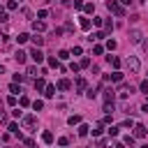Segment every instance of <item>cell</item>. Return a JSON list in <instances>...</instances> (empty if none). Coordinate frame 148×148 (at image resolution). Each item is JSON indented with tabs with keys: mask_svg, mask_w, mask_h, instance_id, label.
Instances as JSON below:
<instances>
[{
	"mask_svg": "<svg viewBox=\"0 0 148 148\" xmlns=\"http://www.w3.org/2000/svg\"><path fill=\"white\" fill-rule=\"evenodd\" d=\"M125 67L130 69V74H136V72L141 69V62H139V58H136V56H130V58L125 60Z\"/></svg>",
	"mask_w": 148,
	"mask_h": 148,
	"instance_id": "cell-1",
	"label": "cell"
},
{
	"mask_svg": "<svg viewBox=\"0 0 148 148\" xmlns=\"http://www.w3.org/2000/svg\"><path fill=\"white\" fill-rule=\"evenodd\" d=\"M106 7H109V12H113L116 16H125V7H123L120 2H116V0H109V2H106Z\"/></svg>",
	"mask_w": 148,
	"mask_h": 148,
	"instance_id": "cell-2",
	"label": "cell"
},
{
	"mask_svg": "<svg viewBox=\"0 0 148 148\" xmlns=\"http://www.w3.org/2000/svg\"><path fill=\"white\" fill-rule=\"evenodd\" d=\"M28 56H30V58H32V60H35L37 65H39V62H44V53L39 51V46H35V49H32V51H30Z\"/></svg>",
	"mask_w": 148,
	"mask_h": 148,
	"instance_id": "cell-3",
	"label": "cell"
},
{
	"mask_svg": "<svg viewBox=\"0 0 148 148\" xmlns=\"http://www.w3.org/2000/svg\"><path fill=\"white\" fill-rule=\"evenodd\" d=\"M23 125H25V127H35V125H37V118H35L32 113H28V116H23Z\"/></svg>",
	"mask_w": 148,
	"mask_h": 148,
	"instance_id": "cell-4",
	"label": "cell"
},
{
	"mask_svg": "<svg viewBox=\"0 0 148 148\" xmlns=\"http://www.w3.org/2000/svg\"><path fill=\"white\" fill-rule=\"evenodd\" d=\"M141 37H143V35H141V30H132V32H130V42H132V44H139V42H141Z\"/></svg>",
	"mask_w": 148,
	"mask_h": 148,
	"instance_id": "cell-5",
	"label": "cell"
},
{
	"mask_svg": "<svg viewBox=\"0 0 148 148\" xmlns=\"http://www.w3.org/2000/svg\"><path fill=\"white\" fill-rule=\"evenodd\" d=\"M14 60H16V62H21V65H23V62H25V60H28V53H25V51H21V49H18V51H16V53H14Z\"/></svg>",
	"mask_w": 148,
	"mask_h": 148,
	"instance_id": "cell-6",
	"label": "cell"
},
{
	"mask_svg": "<svg viewBox=\"0 0 148 148\" xmlns=\"http://www.w3.org/2000/svg\"><path fill=\"white\" fill-rule=\"evenodd\" d=\"M113 99H116L113 90H111V88H106V90H104V104H113Z\"/></svg>",
	"mask_w": 148,
	"mask_h": 148,
	"instance_id": "cell-7",
	"label": "cell"
},
{
	"mask_svg": "<svg viewBox=\"0 0 148 148\" xmlns=\"http://www.w3.org/2000/svg\"><path fill=\"white\" fill-rule=\"evenodd\" d=\"M86 88H88V81H86L83 76H79V79H76V90H79V92H83Z\"/></svg>",
	"mask_w": 148,
	"mask_h": 148,
	"instance_id": "cell-8",
	"label": "cell"
},
{
	"mask_svg": "<svg viewBox=\"0 0 148 148\" xmlns=\"http://www.w3.org/2000/svg\"><path fill=\"white\" fill-rule=\"evenodd\" d=\"M134 136H136V139H143V136H146V127H143V125H134Z\"/></svg>",
	"mask_w": 148,
	"mask_h": 148,
	"instance_id": "cell-9",
	"label": "cell"
},
{
	"mask_svg": "<svg viewBox=\"0 0 148 148\" xmlns=\"http://www.w3.org/2000/svg\"><path fill=\"white\" fill-rule=\"evenodd\" d=\"M109 81H113V83H120V81H123V72H118V69H116L113 74H109Z\"/></svg>",
	"mask_w": 148,
	"mask_h": 148,
	"instance_id": "cell-10",
	"label": "cell"
},
{
	"mask_svg": "<svg viewBox=\"0 0 148 148\" xmlns=\"http://www.w3.org/2000/svg\"><path fill=\"white\" fill-rule=\"evenodd\" d=\"M44 88H46V81H44L42 76H37V79H35V90H44Z\"/></svg>",
	"mask_w": 148,
	"mask_h": 148,
	"instance_id": "cell-11",
	"label": "cell"
},
{
	"mask_svg": "<svg viewBox=\"0 0 148 148\" xmlns=\"http://www.w3.org/2000/svg\"><path fill=\"white\" fill-rule=\"evenodd\" d=\"M69 88H72V83H69L67 79H60V81H58V90H69Z\"/></svg>",
	"mask_w": 148,
	"mask_h": 148,
	"instance_id": "cell-12",
	"label": "cell"
},
{
	"mask_svg": "<svg viewBox=\"0 0 148 148\" xmlns=\"http://www.w3.org/2000/svg\"><path fill=\"white\" fill-rule=\"evenodd\" d=\"M7 130H9L12 134H16V136L21 139V132H18V125H16V123H7Z\"/></svg>",
	"mask_w": 148,
	"mask_h": 148,
	"instance_id": "cell-13",
	"label": "cell"
},
{
	"mask_svg": "<svg viewBox=\"0 0 148 148\" xmlns=\"http://www.w3.org/2000/svg\"><path fill=\"white\" fill-rule=\"evenodd\" d=\"M88 132H90V127H88L86 123H79V136H86Z\"/></svg>",
	"mask_w": 148,
	"mask_h": 148,
	"instance_id": "cell-14",
	"label": "cell"
},
{
	"mask_svg": "<svg viewBox=\"0 0 148 148\" xmlns=\"http://www.w3.org/2000/svg\"><path fill=\"white\" fill-rule=\"evenodd\" d=\"M44 28H46V25H44V21H35V23H32V30H35V32H42Z\"/></svg>",
	"mask_w": 148,
	"mask_h": 148,
	"instance_id": "cell-15",
	"label": "cell"
},
{
	"mask_svg": "<svg viewBox=\"0 0 148 148\" xmlns=\"http://www.w3.org/2000/svg\"><path fill=\"white\" fill-rule=\"evenodd\" d=\"M30 39H32V44H35V46H42V44H44V37H42V35H32Z\"/></svg>",
	"mask_w": 148,
	"mask_h": 148,
	"instance_id": "cell-16",
	"label": "cell"
},
{
	"mask_svg": "<svg viewBox=\"0 0 148 148\" xmlns=\"http://www.w3.org/2000/svg\"><path fill=\"white\" fill-rule=\"evenodd\" d=\"M109 62H111V67H113V69H118V67H120V58H116V56H109Z\"/></svg>",
	"mask_w": 148,
	"mask_h": 148,
	"instance_id": "cell-17",
	"label": "cell"
},
{
	"mask_svg": "<svg viewBox=\"0 0 148 148\" xmlns=\"http://www.w3.org/2000/svg\"><path fill=\"white\" fill-rule=\"evenodd\" d=\"M44 95H46V97H53V95H56V86H51V83H49V86L44 88Z\"/></svg>",
	"mask_w": 148,
	"mask_h": 148,
	"instance_id": "cell-18",
	"label": "cell"
},
{
	"mask_svg": "<svg viewBox=\"0 0 148 148\" xmlns=\"http://www.w3.org/2000/svg\"><path fill=\"white\" fill-rule=\"evenodd\" d=\"M90 25H92V23H90V18L81 16V28H83V30H90Z\"/></svg>",
	"mask_w": 148,
	"mask_h": 148,
	"instance_id": "cell-19",
	"label": "cell"
},
{
	"mask_svg": "<svg viewBox=\"0 0 148 148\" xmlns=\"http://www.w3.org/2000/svg\"><path fill=\"white\" fill-rule=\"evenodd\" d=\"M28 39H30V35H28V32H21V35L16 37V42H18V44H25Z\"/></svg>",
	"mask_w": 148,
	"mask_h": 148,
	"instance_id": "cell-20",
	"label": "cell"
},
{
	"mask_svg": "<svg viewBox=\"0 0 148 148\" xmlns=\"http://www.w3.org/2000/svg\"><path fill=\"white\" fill-rule=\"evenodd\" d=\"M42 141H44V143H51V141H53V134H51V132H42Z\"/></svg>",
	"mask_w": 148,
	"mask_h": 148,
	"instance_id": "cell-21",
	"label": "cell"
},
{
	"mask_svg": "<svg viewBox=\"0 0 148 148\" xmlns=\"http://www.w3.org/2000/svg\"><path fill=\"white\" fill-rule=\"evenodd\" d=\"M32 109H35V111H42V109H44V102H42V99H35V102H32Z\"/></svg>",
	"mask_w": 148,
	"mask_h": 148,
	"instance_id": "cell-22",
	"label": "cell"
},
{
	"mask_svg": "<svg viewBox=\"0 0 148 148\" xmlns=\"http://www.w3.org/2000/svg\"><path fill=\"white\" fill-rule=\"evenodd\" d=\"M67 123H69V125H79V123H81V116H69Z\"/></svg>",
	"mask_w": 148,
	"mask_h": 148,
	"instance_id": "cell-23",
	"label": "cell"
},
{
	"mask_svg": "<svg viewBox=\"0 0 148 148\" xmlns=\"http://www.w3.org/2000/svg\"><path fill=\"white\" fill-rule=\"evenodd\" d=\"M92 53H95V56H102V53H104V46L95 44V46H92Z\"/></svg>",
	"mask_w": 148,
	"mask_h": 148,
	"instance_id": "cell-24",
	"label": "cell"
},
{
	"mask_svg": "<svg viewBox=\"0 0 148 148\" xmlns=\"http://www.w3.org/2000/svg\"><path fill=\"white\" fill-rule=\"evenodd\" d=\"M67 58H69V51H65V49L58 51V60H67Z\"/></svg>",
	"mask_w": 148,
	"mask_h": 148,
	"instance_id": "cell-25",
	"label": "cell"
},
{
	"mask_svg": "<svg viewBox=\"0 0 148 148\" xmlns=\"http://www.w3.org/2000/svg\"><path fill=\"white\" fill-rule=\"evenodd\" d=\"M118 130H120V127H116V125H111V127H109L106 132H109V136H118Z\"/></svg>",
	"mask_w": 148,
	"mask_h": 148,
	"instance_id": "cell-26",
	"label": "cell"
},
{
	"mask_svg": "<svg viewBox=\"0 0 148 148\" xmlns=\"http://www.w3.org/2000/svg\"><path fill=\"white\" fill-rule=\"evenodd\" d=\"M83 12H86V14H92V12H95V7H92V2H88V5H83Z\"/></svg>",
	"mask_w": 148,
	"mask_h": 148,
	"instance_id": "cell-27",
	"label": "cell"
},
{
	"mask_svg": "<svg viewBox=\"0 0 148 148\" xmlns=\"http://www.w3.org/2000/svg\"><path fill=\"white\" fill-rule=\"evenodd\" d=\"M111 30H113V23H111V21H104V32H106V35H109V32H111Z\"/></svg>",
	"mask_w": 148,
	"mask_h": 148,
	"instance_id": "cell-28",
	"label": "cell"
},
{
	"mask_svg": "<svg viewBox=\"0 0 148 148\" xmlns=\"http://www.w3.org/2000/svg\"><path fill=\"white\" fill-rule=\"evenodd\" d=\"M9 90H12L14 95H18V92H21V86H18V83H12V86H9Z\"/></svg>",
	"mask_w": 148,
	"mask_h": 148,
	"instance_id": "cell-29",
	"label": "cell"
},
{
	"mask_svg": "<svg viewBox=\"0 0 148 148\" xmlns=\"http://www.w3.org/2000/svg\"><path fill=\"white\" fill-rule=\"evenodd\" d=\"M9 21V16H7V12L5 9H0V23H7Z\"/></svg>",
	"mask_w": 148,
	"mask_h": 148,
	"instance_id": "cell-30",
	"label": "cell"
},
{
	"mask_svg": "<svg viewBox=\"0 0 148 148\" xmlns=\"http://www.w3.org/2000/svg\"><path fill=\"white\" fill-rule=\"evenodd\" d=\"M106 49L113 51V49H116V39H106Z\"/></svg>",
	"mask_w": 148,
	"mask_h": 148,
	"instance_id": "cell-31",
	"label": "cell"
},
{
	"mask_svg": "<svg viewBox=\"0 0 148 148\" xmlns=\"http://www.w3.org/2000/svg\"><path fill=\"white\" fill-rule=\"evenodd\" d=\"M23 81H25L23 74H14V83H23Z\"/></svg>",
	"mask_w": 148,
	"mask_h": 148,
	"instance_id": "cell-32",
	"label": "cell"
},
{
	"mask_svg": "<svg viewBox=\"0 0 148 148\" xmlns=\"http://www.w3.org/2000/svg\"><path fill=\"white\" fill-rule=\"evenodd\" d=\"M18 104H21V106H30V99H28V97H25V95H23V97H21V99H18Z\"/></svg>",
	"mask_w": 148,
	"mask_h": 148,
	"instance_id": "cell-33",
	"label": "cell"
},
{
	"mask_svg": "<svg viewBox=\"0 0 148 148\" xmlns=\"http://www.w3.org/2000/svg\"><path fill=\"white\" fill-rule=\"evenodd\" d=\"M139 90H141V92H148V79H146V81H141V86H139Z\"/></svg>",
	"mask_w": 148,
	"mask_h": 148,
	"instance_id": "cell-34",
	"label": "cell"
},
{
	"mask_svg": "<svg viewBox=\"0 0 148 148\" xmlns=\"http://www.w3.org/2000/svg\"><path fill=\"white\" fill-rule=\"evenodd\" d=\"M16 7H18L16 0H9V2H7V9H16Z\"/></svg>",
	"mask_w": 148,
	"mask_h": 148,
	"instance_id": "cell-35",
	"label": "cell"
},
{
	"mask_svg": "<svg viewBox=\"0 0 148 148\" xmlns=\"http://www.w3.org/2000/svg\"><path fill=\"white\" fill-rule=\"evenodd\" d=\"M49 65H51V67H60V62H58V58H49Z\"/></svg>",
	"mask_w": 148,
	"mask_h": 148,
	"instance_id": "cell-36",
	"label": "cell"
},
{
	"mask_svg": "<svg viewBox=\"0 0 148 148\" xmlns=\"http://www.w3.org/2000/svg\"><path fill=\"white\" fill-rule=\"evenodd\" d=\"M69 69H72V72H74V74H76V72H79V69H81V65H79V62H72V65H69Z\"/></svg>",
	"mask_w": 148,
	"mask_h": 148,
	"instance_id": "cell-37",
	"label": "cell"
},
{
	"mask_svg": "<svg viewBox=\"0 0 148 148\" xmlns=\"http://www.w3.org/2000/svg\"><path fill=\"white\" fill-rule=\"evenodd\" d=\"M28 74H30V76H37V67L30 65V67H28Z\"/></svg>",
	"mask_w": 148,
	"mask_h": 148,
	"instance_id": "cell-38",
	"label": "cell"
},
{
	"mask_svg": "<svg viewBox=\"0 0 148 148\" xmlns=\"http://www.w3.org/2000/svg\"><path fill=\"white\" fill-rule=\"evenodd\" d=\"M86 95L92 99V97H97V90H95V88H88V92H86Z\"/></svg>",
	"mask_w": 148,
	"mask_h": 148,
	"instance_id": "cell-39",
	"label": "cell"
},
{
	"mask_svg": "<svg viewBox=\"0 0 148 148\" xmlns=\"http://www.w3.org/2000/svg\"><path fill=\"white\" fill-rule=\"evenodd\" d=\"M37 16H39V18H46V16H49V12H46V9H39V12H37Z\"/></svg>",
	"mask_w": 148,
	"mask_h": 148,
	"instance_id": "cell-40",
	"label": "cell"
},
{
	"mask_svg": "<svg viewBox=\"0 0 148 148\" xmlns=\"http://www.w3.org/2000/svg\"><path fill=\"white\" fill-rule=\"evenodd\" d=\"M99 134H102V125H97V127L92 130V136H99Z\"/></svg>",
	"mask_w": 148,
	"mask_h": 148,
	"instance_id": "cell-41",
	"label": "cell"
},
{
	"mask_svg": "<svg viewBox=\"0 0 148 148\" xmlns=\"http://www.w3.org/2000/svg\"><path fill=\"white\" fill-rule=\"evenodd\" d=\"M125 143H127V146H132V143H134V136H132V134H127V136H125Z\"/></svg>",
	"mask_w": 148,
	"mask_h": 148,
	"instance_id": "cell-42",
	"label": "cell"
},
{
	"mask_svg": "<svg viewBox=\"0 0 148 148\" xmlns=\"http://www.w3.org/2000/svg\"><path fill=\"white\" fill-rule=\"evenodd\" d=\"M58 143H60V146H67V143H69V139H67V136H60V139H58Z\"/></svg>",
	"mask_w": 148,
	"mask_h": 148,
	"instance_id": "cell-43",
	"label": "cell"
},
{
	"mask_svg": "<svg viewBox=\"0 0 148 148\" xmlns=\"http://www.w3.org/2000/svg\"><path fill=\"white\" fill-rule=\"evenodd\" d=\"M74 9H83V0H74Z\"/></svg>",
	"mask_w": 148,
	"mask_h": 148,
	"instance_id": "cell-44",
	"label": "cell"
},
{
	"mask_svg": "<svg viewBox=\"0 0 148 148\" xmlns=\"http://www.w3.org/2000/svg\"><path fill=\"white\" fill-rule=\"evenodd\" d=\"M92 23H95V25H102V23H104V18H99V16H95V18H92Z\"/></svg>",
	"mask_w": 148,
	"mask_h": 148,
	"instance_id": "cell-45",
	"label": "cell"
},
{
	"mask_svg": "<svg viewBox=\"0 0 148 148\" xmlns=\"http://www.w3.org/2000/svg\"><path fill=\"white\" fill-rule=\"evenodd\" d=\"M72 56H81V46H74L72 49Z\"/></svg>",
	"mask_w": 148,
	"mask_h": 148,
	"instance_id": "cell-46",
	"label": "cell"
},
{
	"mask_svg": "<svg viewBox=\"0 0 148 148\" xmlns=\"http://www.w3.org/2000/svg\"><path fill=\"white\" fill-rule=\"evenodd\" d=\"M79 65H81V67H88V65H90V58H83V60H81Z\"/></svg>",
	"mask_w": 148,
	"mask_h": 148,
	"instance_id": "cell-47",
	"label": "cell"
},
{
	"mask_svg": "<svg viewBox=\"0 0 148 148\" xmlns=\"http://www.w3.org/2000/svg\"><path fill=\"white\" fill-rule=\"evenodd\" d=\"M7 104H9V106H14V104H16V97H14V95H12V97H7Z\"/></svg>",
	"mask_w": 148,
	"mask_h": 148,
	"instance_id": "cell-48",
	"label": "cell"
},
{
	"mask_svg": "<svg viewBox=\"0 0 148 148\" xmlns=\"http://www.w3.org/2000/svg\"><path fill=\"white\" fill-rule=\"evenodd\" d=\"M104 111L106 113H113V104H104Z\"/></svg>",
	"mask_w": 148,
	"mask_h": 148,
	"instance_id": "cell-49",
	"label": "cell"
},
{
	"mask_svg": "<svg viewBox=\"0 0 148 148\" xmlns=\"http://www.w3.org/2000/svg\"><path fill=\"white\" fill-rule=\"evenodd\" d=\"M0 125H7V113H0Z\"/></svg>",
	"mask_w": 148,
	"mask_h": 148,
	"instance_id": "cell-50",
	"label": "cell"
},
{
	"mask_svg": "<svg viewBox=\"0 0 148 148\" xmlns=\"http://www.w3.org/2000/svg\"><path fill=\"white\" fill-rule=\"evenodd\" d=\"M25 146H28V148H35V141H32V139H25Z\"/></svg>",
	"mask_w": 148,
	"mask_h": 148,
	"instance_id": "cell-51",
	"label": "cell"
},
{
	"mask_svg": "<svg viewBox=\"0 0 148 148\" xmlns=\"http://www.w3.org/2000/svg\"><path fill=\"white\" fill-rule=\"evenodd\" d=\"M141 111H143V113H148V102H143V106H141Z\"/></svg>",
	"mask_w": 148,
	"mask_h": 148,
	"instance_id": "cell-52",
	"label": "cell"
},
{
	"mask_svg": "<svg viewBox=\"0 0 148 148\" xmlns=\"http://www.w3.org/2000/svg\"><path fill=\"white\" fill-rule=\"evenodd\" d=\"M130 2H132V0H120V5H130Z\"/></svg>",
	"mask_w": 148,
	"mask_h": 148,
	"instance_id": "cell-53",
	"label": "cell"
},
{
	"mask_svg": "<svg viewBox=\"0 0 148 148\" xmlns=\"http://www.w3.org/2000/svg\"><path fill=\"white\" fill-rule=\"evenodd\" d=\"M113 148H125V143H116V146H113Z\"/></svg>",
	"mask_w": 148,
	"mask_h": 148,
	"instance_id": "cell-54",
	"label": "cell"
},
{
	"mask_svg": "<svg viewBox=\"0 0 148 148\" xmlns=\"http://www.w3.org/2000/svg\"><path fill=\"white\" fill-rule=\"evenodd\" d=\"M60 2H62V5H69V2H72V0H60Z\"/></svg>",
	"mask_w": 148,
	"mask_h": 148,
	"instance_id": "cell-55",
	"label": "cell"
},
{
	"mask_svg": "<svg viewBox=\"0 0 148 148\" xmlns=\"http://www.w3.org/2000/svg\"><path fill=\"white\" fill-rule=\"evenodd\" d=\"M2 72H5V65H2V62H0V74H2Z\"/></svg>",
	"mask_w": 148,
	"mask_h": 148,
	"instance_id": "cell-56",
	"label": "cell"
},
{
	"mask_svg": "<svg viewBox=\"0 0 148 148\" xmlns=\"http://www.w3.org/2000/svg\"><path fill=\"white\" fill-rule=\"evenodd\" d=\"M141 148H148V146H141Z\"/></svg>",
	"mask_w": 148,
	"mask_h": 148,
	"instance_id": "cell-57",
	"label": "cell"
},
{
	"mask_svg": "<svg viewBox=\"0 0 148 148\" xmlns=\"http://www.w3.org/2000/svg\"><path fill=\"white\" fill-rule=\"evenodd\" d=\"M16 2H21V0H16Z\"/></svg>",
	"mask_w": 148,
	"mask_h": 148,
	"instance_id": "cell-58",
	"label": "cell"
},
{
	"mask_svg": "<svg viewBox=\"0 0 148 148\" xmlns=\"http://www.w3.org/2000/svg\"><path fill=\"white\" fill-rule=\"evenodd\" d=\"M139 2H143V0H139Z\"/></svg>",
	"mask_w": 148,
	"mask_h": 148,
	"instance_id": "cell-59",
	"label": "cell"
},
{
	"mask_svg": "<svg viewBox=\"0 0 148 148\" xmlns=\"http://www.w3.org/2000/svg\"><path fill=\"white\" fill-rule=\"evenodd\" d=\"M130 148H132V146H130Z\"/></svg>",
	"mask_w": 148,
	"mask_h": 148,
	"instance_id": "cell-60",
	"label": "cell"
}]
</instances>
